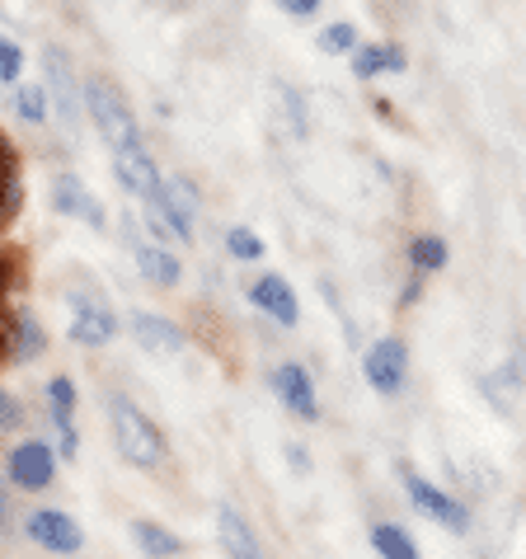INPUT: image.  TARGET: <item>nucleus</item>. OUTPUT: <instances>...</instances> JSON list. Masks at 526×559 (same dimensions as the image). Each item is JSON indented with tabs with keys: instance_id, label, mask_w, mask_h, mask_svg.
Returning a JSON list of instances; mask_svg holds the SVG:
<instances>
[{
	"instance_id": "f257e3e1",
	"label": "nucleus",
	"mask_w": 526,
	"mask_h": 559,
	"mask_svg": "<svg viewBox=\"0 0 526 559\" xmlns=\"http://www.w3.org/2000/svg\"><path fill=\"white\" fill-rule=\"evenodd\" d=\"M108 414H113V442H118V452L128 456V465H136V471H151V465L165 461V438H160V428L151 424V418L136 409L128 395H113V400H108Z\"/></svg>"
},
{
	"instance_id": "f03ea898",
	"label": "nucleus",
	"mask_w": 526,
	"mask_h": 559,
	"mask_svg": "<svg viewBox=\"0 0 526 559\" xmlns=\"http://www.w3.org/2000/svg\"><path fill=\"white\" fill-rule=\"evenodd\" d=\"M85 108H89V118H95L99 136L113 151L142 146V128H136V118H132L128 99H122V90H113L108 81H85Z\"/></svg>"
},
{
	"instance_id": "7ed1b4c3",
	"label": "nucleus",
	"mask_w": 526,
	"mask_h": 559,
	"mask_svg": "<svg viewBox=\"0 0 526 559\" xmlns=\"http://www.w3.org/2000/svg\"><path fill=\"white\" fill-rule=\"evenodd\" d=\"M399 479H405V493H409V503L423 512V518L432 522H442V526H452V532H470V512L461 499H452V493H442L438 485H428V479L414 471V465H399Z\"/></svg>"
},
{
	"instance_id": "20e7f679",
	"label": "nucleus",
	"mask_w": 526,
	"mask_h": 559,
	"mask_svg": "<svg viewBox=\"0 0 526 559\" xmlns=\"http://www.w3.org/2000/svg\"><path fill=\"white\" fill-rule=\"evenodd\" d=\"M362 371H367L371 391L395 395L399 385H405V371H409V348L399 344V338H381V344H371V348H367Z\"/></svg>"
},
{
	"instance_id": "39448f33",
	"label": "nucleus",
	"mask_w": 526,
	"mask_h": 559,
	"mask_svg": "<svg viewBox=\"0 0 526 559\" xmlns=\"http://www.w3.org/2000/svg\"><path fill=\"white\" fill-rule=\"evenodd\" d=\"M273 391H277V400L297 414V418H306V424H315L320 418V400H315V381H311V371H306L301 362H283L273 371Z\"/></svg>"
},
{
	"instance_id": "423d86ee",
	"label": "nucleus",
	"mask_w": 526,
	"mask_h": 559,
	"mask_svg": "<svg viewBox=\"0 0 526 559\" xmlns=\"http://www.w3.org/2000/svg\"><path fill=\"white\" fill-rule=\"evenodd\" d=\"M151 207L165 216V226L175 230L179 240H193V212H198V198H193V183L183 179V175L165 179V189L151 198Z\"/></svg>"
},
{
	"instance_id": "0eeeda50",
	"label": "nucleus",
	"mask_w": 526,
	"mask_h": 559,
	"mask_svg": "<svg viewBox=\"0 0 526 559\" xmlns=\"http://www.w3.org/2000/svg\"><path fill=\"white\" fill-rule=\"evenodd\" d=\"M113 175H118L122 189L136 193V198H146V203L165 189V179H160V169H156V160H151V151H146V146L113 151Z\"/></svg>"
},
{
	"instance_id": "6e6552de",
	"label": "nucleus",
	"mask_w": 526,
	"mask_h": 559,
	"mask_svg": "<svg viewBox=\"0 0 526 559\" xmlns=\"http://www.w3.org/2000/svg\"><path fill=\"white\" fill-rule=\"evenodd\" d=\"M28 536L38 540L43 550H52V555H75L85 546V536H81V526H75V518H67V512H57V508H43L28 518Z\"/></svg>"
},
{
	"instance_id": "1a4fd4ad",
	"label": "nucleus",
	"mask_w": 526,
	"mask_h": 559,
	"mask_svg": "<svg viewBox=\"0 0 526 559\" xmlns=\"http://www.w3.org/2000/svg\"><path fill=\"white\" fill-rule=\"evenodd\" d=\"M52 475H57V456H52L48 442H24V447H14V456H10V479H14V485L43 489V485H52Z\"/></svg>"
},
{
	"instance_id": "9d476101",
	"label": "nucleus",
	"mask_w": 526,
	"mask_h": 559,
	"mask_svg": "<svg viewBox=\"0 0 526 559\" xmlns=\"http://www.w3.org/2000/svg\"><path fill=\"white\" fill-rule=\"evenodd\" d=\"M52 207L57 212H67V216H75V222H85V226H104V207H99V198L85 189L75 175H57L52 179Z\"/></svg>"
},
{
	"instance_id": "9b49d317",
	"label": "nucleus",
	"mask_w": 526,
	"mask_h": 559,
	"mask_svg": "<svg viewBox=\"0 0 526 559\" xmlns=\"http://www.w3.org/2000/svg\"><path fill=\"white\" fill-rule=\"evenodd\" d=\"M250 297H254V306L263 310V316H273L277 324H287V330H291V324L301 320L297 292H291V287L283 283V277H277V273H263L259 283H254V292H250Z\"/></svg>"
},
{
	"instance_id": "f8f14e48",
	"label": "nucleus",
	"mask_w": 526,
	"mask_h": 559,
	"mask_svg": "<svg viewBox=\"0 0 526 559\" xmlns=\"http://www.w3.org/2000/svg\"><path fill=\"white\" fill-rule=\"evenodd\" d=\"M113 330H118V320H113V310H108L104 301H81L75 306V316H71V338L75 344L104 348L108 338H113Z\"/></svg>"
},
{
	"instance_id": "ddd939ff",
	"label": "nucleus",
	"mask_w": 526,
	"mask_h": 559,
	"mask_svg": "<svg viewBox=\"0 0 526 559\" xmlns=\"http://www.w3.org/2000/svg\"><path fill=\"white\" fill-rule=\"evenodd\" d=\"M43 67H48V90H52V99H57V114L75 122V108H81V95H75V71H71V61L61 48H48L43 52Z\"/></svg>"
},
{
	"instance_id": "4468645a",
	"label": "nucleus",
	"mask_w": 526,
	"mask_h": 559,
	"mask_svg": "<svg viewBox=\"0 0 526 559\" xmlns=\"http://www.w3.org/2000/svg\"><path fill=\"white\" fill-rule=\"evenodd\" d=\"M132 334H136V344H142L146 353H160V357H175L183 348L179 324H169L165 316H146V310H136L132 316Z\"/></svg>"
},
{
	"instance_id": "2eb2a0df",
	"label": "nucleus",
	"mask_w": 526,
	"mask_h": 559,
	"mask_svg": "<svg viewBox=\"0 0 526 559\" xmlns=\"http://www.w3.org/2000/svg\"><path fill=\"white\" fill-rule=\"evenodd\" d=\"M216 526H222V546H226L230 559H263L259 540H254V532H250V522H244L236 508H222V512H216Z\"/></svg>"
},
{
	"instance_id": "dca6fc26",
	"label": "nucleus",
	"mask_w": 526,
	"mask_h": 559,
	"mask_svg": "<svg viewBox=\"0 0 526 559\" xmlns=\"http://www.w3.org/2000/svg\"><path fill=\"white\" fill-rule=\"evenodd\" d=\"M136 263H142V277L156 287H179V259L160 250V245H132Z\"/></svg>"
},
{
	"instance_id": "f3484780",
	"label": "nucleus",
	"mask_w": 526,
	"mask_h": 559,
	"mask_svg": "<svg viewBox=\"0 0 526 559\" xmlns=\"http://www.w3.org/2000/svg\"><path fill=\"white\" fill-rule=\"evenodd\" d=\"M371 546H376V555H385V559H419V546H414V536L405 532V526H395V522L371 526Z\"/></svg>"
},
{
	"instance_id": "a211bd4d",
	"label": "nucleus",
	"mask_w": 526,
	"mask_h": 559,
	"mask_svg": "<svg viewBox=\"0 0 526 559\" xmlns=\"http://www.w3.org/2000/svg\"><path fill=\"white\" fill-rule=\"evenodd\" d=\"M352 71H358L362 81H371V75H381V71H405V52L391 48V43H381V48H358Z\"/></svg>"
},
{
	"instance_id": "6ab92c4d",
	"label": "nucleus",
	"mask_w": 526,
	"mask_h": 559,
	"mask_svg": "<svg viewBox=\"0 0 526 559\" xmlns=\"http://www.w3.org/2000/svg\"><path fill=\"white\" fill-rule=\"evenodd\" d=\"M132 536H136V546H142L151 559H175L183 550L179 536H169L165 526H156V522H132Z\"/></svg>"
},
{
	"instance_id": "aec40b11",
	"label": "nucleus",
	"mask_w": 526,
	"mask_h": 559,
	"mask_svg": "<svg viewBox=\"0 0 526 559\" xmlns=\"http://www.w3.org/2000/svg\"><path fill=\"white\" fill-rule=\"evenodd\" d=\"M34 353H43V324L28 316V310H20V316H14V348H10V357L14 362H28Z\"/></svg>"
},
{
	"instance_id": "412c9836",
	"label": "nucleus",
	"mask_w": 526,
	"mask_h": 559,
	"mask_svg": "<svg viewBox=\"0 0 526 559\" xmlns=\"http://www.w3.org/2000/svg\"><path fill=\"white\" fill-rule=\"evenodd\" d=\"M409 263H414L419 273H438V269H446V245H442L438 236H414Z\"/></svg>"
},
{
	"instance_id": "4be33fe9",
	"label": "nucleus",
	"mask_w": 526,
	"mask_h": 559,
	"mask_svg": "<svg viewBox=\"0 0 526 559\" xmlns=\"http://www.w3.org/2000/svg\"><path fill=\"white\" fill-rule=\"evenodd\" d=\"M522 377V362H507L503 371H493V377H485V395H493V400H499V405L507 409V405H513V391H517V381Z\"/></svg>"
},
{
	"instance_id": "5701e85b",
	"label": "nucleus",
	"mask_w": 526,
	"mask_h": 559,
	"mask_svg": "<svg viewBox=\"0 0 526 559\" xmlns=\"http://www.w3.org/2000/svg\"><path fill=\"white\" fill-rule=\"evenodd\" d=\"M352 48H358V28H352V24H330L320 34V52H330V57L352 52Z\"/></svg>"
},
{
	"instance_id": "b1692460",
	"label": "nucleus",
	"mask_w": 526,
	"mask_h": 559,
	"mask_svg": "<svg viewBox=\"0 0 526 559\" xmlns=\"http://www.w3.org/2000/svg\"><path fill=\"white\" fill-rule=\"evenodd\" d=\"M226 250L236 254V259H263V240L254 236V230L236 226V230H226Z\"/></svg>"
},
{
	"instance_id": "393cba45",
	"label": "nucleus",
	"mask_w": 526,
	"mask_h": 559,
	"mask_svg": "<svg viewBox=\"0 0 526 559\" xmlns=\"http://www.w3.org/2000/svg\"><path fill=\"white\" fill-rule=\"evenodd\" d=\"M20 71H24V52H20V43H14V38H0V81L14 85V81H20Z\"/></svg>"
},
{
	"instance_id": "a878e982",
	"label": "nucleus",
	"mask_w": 526,
	"mask_h": 559,
	"mask_svg": "<svg viewBox=\"0 0 526 559\" xmlns=\"http://www.w3.org/2000/svg\"><path fill=\"white\" fill-rule=\"evenodd\" d=\"M20 114H24L28 122H43V118H48V90H43V85H24V90H20Z\"/></svg>"
},
{
	"instance_id": "bb28decb",
	"label": "nucleus",
	"mask_w": 526,
	"mask_h": 559,
	"mask_svg": "<svg viewBox=\"0 0 526 559\" xmlns=\"http://www.w3.org/2000/svg\"><path fill=\"white\" fill-rule=\"evenodd\" d=\"M48 400H52V414H71L75 409V385L67 377L48 381Z\"/></svg>"
},
{
	"instance_id": "cd10ccee",
	"label": "nucleus",
	"mask_w": 526,
	"mask_h": 559,
	"mask_svg": "<svg viewBox=\"0 0 526 559\" xmlns=\"http://www.w3.org/2000/svg\"><path fill=\"white\" fill-rule=\"evenodd\" d=\"M52 424H57V447H61V456L75 461V447H81V438H75V428H71V414H52Z\"/></svg>"
},
{
	"instance_id": "c85d7f7f",
	"label": "nucleus",
	"mask_w": 526,
	"mask_h": 559,
	"mask_svg": "<svg viewBox=\"0 0 526 559\" xmlns=\"http://www.w3.org/2000/svg\"><path fill=\"white\" fill-rule=\"evenodd\" d=\"M0 428H20V400H14L10 391H0Z\"/></svg>"
},
{
	"instance_id": "c756f323",
	"label": "nucleus",
	"mask_w": 526,
	"mask_h": 559,
	"mask_svg": "<svg viewBox=\"0 0 526 559\" xmlns=\"http://www.w3.org/2000/svg\"><path fill=\"white\" fill-rule=\"evenodd\" d=\"M283 10L291 14V20H311V14L320 10V0H283Z\"/></svg>"
},
{
	"instance_id": "7c9ffc66",
	"label": "nucleus",
	"mask_w": 526,
	"mask_h": 559,
	"mask_svg": "<svg viewBox=\"0 0 526 559\" xmlns=\"http://www.w3.org/2000/svg\"><path fill=\"white\" fill-rule=\"evenodd\" d=\"M146 226H151V236H156V240H169V236H175V230H169V226H165V216H160L156 207H151V212H146Z\"/></svg>"
},
{
	"instance_id": "2f4dec72",
	"label": "nucleus",
	"mask_w": 526,
	"mask_h": 559,
	"mask_svg": "<svg viewBox=\"0 0 526 559\" xmlns=\"http://www.w3.org/2000/svg\"><path fill=\"white\" fill-rule=\"evenodd\" d=\"M10 518V499H5V489H0V522Z\"/></svg>"
},
{
	"instance_id": "473e14b6",
	"label": "nucleus",
	"mask_w": 526,
	"mask_h": 559,
	"mask_svg": "<svg viewBox=\"0 0 526 559\" xmlns=\"http://www.w3.org/2000/svg\"><path fill=\"white\" fill-rule=\"evenodd\" d=\"M0 287H5V259H0Z\"/></svg>"
},
{
	"instance_id": "72a5a7b5",
	"label": "nucleus",
	"mask_w": 526,
	"mask_h": 559,
	"mask_svg": "<svg viewBox=\"0 0 526 559\" xmlns=\"http://www.w3.org/2000/svg\"><path fill=\"white\" fill-rule=\"evenodd\" d=\"M0 353H5V334H0Z\"/></svg>"
}]
</instances>
